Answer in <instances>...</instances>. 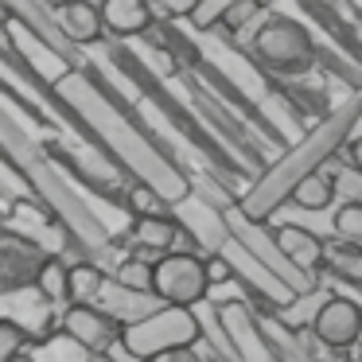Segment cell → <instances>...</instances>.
<instances>
[{"label": "cell", "instance_id": "obj_1", "mask_svg": "<svg viewBox=\"0 0 362 362\" xmlns=\"http://www.w3.org/2000/svg\"><path fill=\"white\" fill-rule=\"evenodd\" d=\"M168 8H172V12H187L191 0H168Z\"/></svg>", "mask_w": 362, "mask_h": 362}]
</instances>
